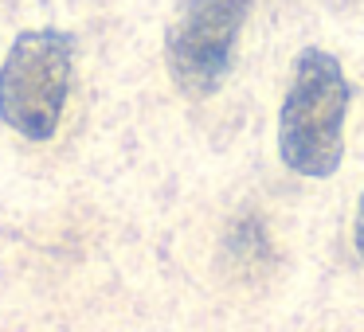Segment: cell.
Instances as JSON below:
<instances>
[{"label": "cell", "mask_w": 364, "mask_h": 332, "mask_svg": "<svg viewBox=\"0 0 364 332\" xmlns=\"http://www.w3.org/2000/svg\"><path fill=\"white\" fill-rule=\"evenodd\" d=\"M353 246L356 254L364 258V192H360V204H356V223H353Z\"/></svg>", "instance_id": "cell-4"}, {"label": "cell", "mask_w": 364, "mask_h": 332, "mask_svg": "<svg viewBox=\"0 0 364 332\" xmlns=\"http://www.w3.org/2000/svg\"><path fill=\"white\" fill-rule=\"evenodd\" d=\"M348 98V79L329 51L306 48L294 59V79L278 110V157L290 172L325 180L341 168Z\"/></svg>", "instance_id": "cell-1"}, {"label": "cell", "mask_w": 364, "mask_h": 332, "mask_svg": "<svg viewBox=\"0 0 364 332\" xmlns=\"http://www.w3.org/2000/svg\"><path fill=\"white\" fill-rule=\"evenodd\" d=\"M255 0H181L165 32V67L181 94L208 98L228 82Z\"/></svg>", "instance_id": "cell-3"}, {"label": "cell", "mask_w": 364, "mask_h": 332, "mask_svg": "<svg viewBox=\"0 0 364 332\" xmlns=\"http://www.w3.org/2000/svg\"><path fill=\"white\" fill-rule=\"evenodd\" d=\"M75 35L32 28L12 40L0 63V118L28 141H51L71 94Z\"/></svg>", "instance_id": "cell-2"}]
</instances>
